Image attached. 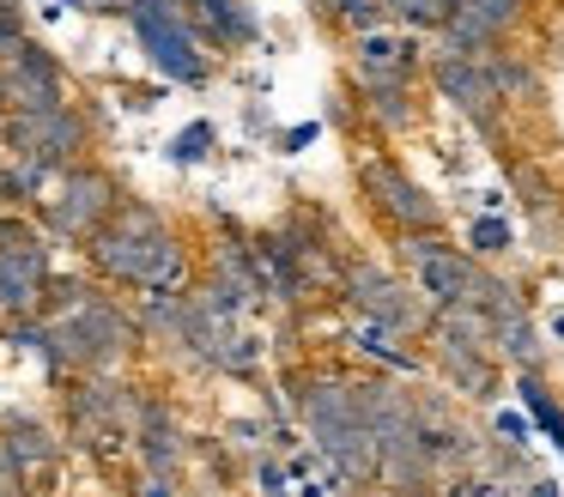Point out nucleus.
Listing matches in <instances>:
<instances>
[{
    "label": "nucleus",
    "mask_w": 564,
    "mask_h": 497,
    "mask_svg": "<svg viewBox=\"0 0 564 497\" xmlns=\"http://www.w3.org/2000/svg\"><path fill=\"white\" fill-rule=\"evenodd\" d=\"M0 436H7V449L25 461V473H50V467H62V455H67L62 431H50L43 419H31V412H13V407L0 412Z\"/></svg>",
    "instance_id": "17"
},
{
    "label": "nucleus",
    "mask_w": 564,
    "mask_h": 497,
    "mask_svg": "<svg viewBox=\"0 0 564 497\" xmlns=\"http://www.w3.org/2000/svg\"><path fill=\"white\" fill-rule=\"evenodd\" d=\"M316 19L334 24V31L352 43V36L382 31V24H389V0H316Z\"/></svg>",
    "instance_id": "21"
},
{
    "label": "nucleus",
    "mask_w": 564,
    "mask_h": 497,
    "mask_svg": "<svg viewBox=\"0 0 564 497\" xmlns=\"http://www.w3.org/2000/svg\"><path fill=\"white\" fill-rule=\"evenodd\" d=\"M462 249L474 255V261H503V255L516 249V225L503 213H479V218H467V237H462Z\"/></svg>",
    "instance_id": "22"
},
{
    "label": "nucleus",
    "mask_w": 564,
    "mask_h": 497,
    "mask_svg": "<svg viewBox=\"0 0 564 497\" xmlns=\"http://www.w3.org/2000/svg\"><path fill=\"white\" fill-rule=\"evenodd\" d=\"M425 85L455 109V116L474 121L491 145H503V116H510V109H503V97H498V85H491V73L479 55H437V48H431Z\"/></svg>",
    "instance_id": "11"
},
{
    "label": "nucleus",
    "mask_w": 564,
    "mask_h": 497,
    "mask_svg": "<svg viewBox=\"0 0 564 497\" xmlns=\"http://www.w3.org/2000/svg\"><path fill=\"white\" fill-rule=\"evenodd\" d=\"M67 400V431L91 449H110V443H134V419H140V388L122 382V376H67L62 388Z\"/></svg>",
    "instance_id": "10"
},
{
    "label": "nucleus",
    "mask_w": 564,
    "mask_h": 497,
    "mask_svg": "<svg viewBox=\"0 0 564 497\" xmlns=\"http://www.w3.org/2000/svg\"><path fill=\"white\" fill-rule=\"evenodd\" d=\"M50 334H55V352H62L67 376H122V364L147 346L134 303H122L116 291H104V279L79 310L55 315Z\"/></svg>",
    "instance_id": "2"
},
{
    "label": "nucleus",
    "mask_w": 564,
    "mask_h": 497,
    "mask_svg": "<svg viewBox=\"0 0 564 497\" xmlns=\"http://www.w3.org/2000/svg\"><path fill=\"white\" fill-rule=\"evenodd\" d=\"M86 267L104 285H128V291H195V279H200L188 237L164 218V206L134 201V194L86 242Z\"/></svg>",
    "instance_id": "1"
},
{
    "label": "nucleus",
    "mask_w": 564,
    "mask_h": 497,
    "mask_svg": "<svg viewBox=\"0 0 564 497\" xmlns=\"http://www.w3.org/2000/svg\"><path fill=\"white\" fill-rule=\"evenodd\" d=\"M213 145H219V128L200 116V121H188V128H176L171 140H164V158H171L176 170H195V164H207V158H213Z\"/></svg>",
    "instance_id": "23"
},
{
    "label": "nucleus",
    "mask_w": 564,
    "mask_h": 497,
    "mask_svg": "<svg viewBox=\"0 0 564 497\" xmlns=\"http://www.w3.org/2000/svg\"><path fill=\"white\" fill-rule=\"evenodd\" d=\"M195 36L213 48V55H243V48H261V12L256 0H183Z\"/></svg>",
    "instance_id": "16"
},
{
    "label": "nucleus",
    "mask_w": 564,
    "mask_h": 497,
    "mask_svg": "<svg viewBox=\"0 0 564 497\" xmlns=\"http://www.w3.org/2000/svg\"><path fill=\"white\" fill-rule=\"evenodd\" d=\"M128 31L164 85H183V91L213 85V48L195 36L183 0H128Z\"/></svg>",
    "instance_id": "4"
},
{
    "label": "nucleus",
    "mask_w": 564,
    "mask_h": 497,
    "mask_svg": "<svg viewBox=\"0 0 564 497\" xmlns=\"http://www.w3.org/2000/svg\"><path fill=\"white\" fill-rule=\"evenodd\" d=\"M310 140H322V121H297V128H285V133H280V152L292 158V152H304Z\"/></svg>",
    "instance_id": "28"
},
{
    "label": "nucleus",
    "mask_w": 564,
    "mask_h": 497,
    "mask_svg": "<svg viewBox=\"0 0 564 497\" xmlns=\"http://www.w3.org/2000/svg\"><path fill=\"white\" fill-rule=\"evenodd\" d=\"M134 497H176V479H171V473H140Z\"/></svg>",
    "instance_id": "30"
},
{
    "label": "nucleus",
    "mask_w": 564,
    "mask_h": 497,
    "mask_svg": "<svg viewBox=\"0 0 564 497\" xmlns=\"http://www.w3.org/2000/svg\"><path fill=\"white\" fill-rule=\"evenodd\" d=\"M437 497H443V491H437Z\"/></svg>",
    "instance_id": "36"
},
{
    "label": "nucleus",
    "mask_w": 564,
    "mask_h": 497,
    "mask_svg": "<svg viewBox=\"0 0 564 497\" xmlns=\"http://www.w3.org/2000/svg\"><path fill=\"white\" fill-rule=\"evenodd\" d=\"M352 176H358L365 206H370V213H377L389 230H449L443 201H437V194H431L394 152H358Z\"/></svg>",
    "instance_id": "8"
},
{
    "label": "nucleus",
    "mask_w": 564,
    "mask_h": 497,
    "mask_svg": "<svg viewBox=\"0 0 564 497\" xmlns=\"http://www.w3.org/2000/svg\"><path fill=\"white\" fill-rule=\"evenodd\" d=\"M55 279V242L19 206H0V315H37Z\"/></svg>",
    "instance_id": "7"
},
{
    "label": "nucleus",
    "mask_w": 564,
    "mask_h": 497,
    "mask_svg": "<svg viewBox=\"0 0 564 497\" xmlns=\"http://www.w3.org/2000/svg\"><path fill=\"white\" fill-rule=\"evenodd\" d=\"M0 140H7V152H13V158L50 164L55 176H62V170H74V164H86V158H91L98 128H91V116H86L79 104L7 109V121H0Z\"/></svg>",
    "instance_id": "9"
},
{
    "label": "nucleus",
    "mask_w": 564,
    "mask_h": 497,
    "mask_svg": "<svg viewBox=\"0 0 564 497\" xmlns=\"http://www.w3.org/2000/svg\"><path fill=\"white\" fill-rule=\"evenodd\" d=\"M86 12H98V19H128V0H86Z\"/></svg>",
    "instance_id": "32"
},
{
    "label": "nucleus",
    "mask_w": 564,
    "mask_h": 497,
    "mask_svg": "<svg viewBox=\"0 0 564 497\" xmlns=\"http://www.w3.org/2000/svg\"><path fill=\"white\" fill-rule=\"evenodd\" d=\"M159 97H164V79L159 85H122V104L128 109H159Z\"/></svg>",
    "instance_id": "29"
},
{
    "label": "nucleus",
    "mask_w": 564,
    "mask_h": 497,
    "mask_svg": "<svg viewBox=\"0 0 564 497\" xmlns=\"http://www.w3.org/2000/svg\"><path fill=\"white\" fill-rule=\"evenodd\" d=\"M491 431H498L503 449H528V436H534V419H528V412H516V407H498V412H491Z\"/></svg>",
    "instance_id": "26"
},
{
    "label": "nucleus",
    "mask_w": 564,
    "mask_h": 497,
    "mask_svg": "<svg viewBox=\"0 0 564 497\" xmlns=\"http://www.w3.org/2000/svg\"><path fill=\"white\" fill-rule=\"evenodd\" d=\"M55 104H74L67 97V67L50 43L25 36L0 61V109H55Z\"/></svg>",
    "instance_id": "14"
},
{
    "label": "nucleus",
    "mask_w": 564,
    "mask_h": 497,
    "mask_svg": "<svg viewBox=\"0 0 564 497\" xmlns=\"http://www.w3.org/2000/svg\"><path fill=\"white\" fill-rule=\"evenodd\" d=\"M528 12H534V0H455L449 24L431 36V48L437 55H486L498 43H516Z\"/></svg>",
    "instance_id": "13"
},
{
    "label": "nucleus",
    "mask_w": 564,
    "mask_h": 497,
    "mask_svg": "<svg viewBox=\"0 0 564 497\" xmlns=\"http://www.w3.org/2000/svg\"><path fill=\"white\" fill-rule=\"evenodd\" d=\"M346 339H352L358 358H370L377 370H389V376H419V370H425V352H406L401 334L382 327V322H365V315H358V327Z\"/></svg>",
    "instance_id": "20"
},
{
    "label": "nucleus",
    "mask_w": 564,
    "mask_h": 497,
    "mask_svg": "<svg viewBox=\"0 0 564 497\" xmlns=\"http://www.w3.org/2000/svg\"><path fill=\"white\" fill-rule=\"evenodd\" d=\"M25 485H31V473H25V461L7 449V436H0V497H25Z\"/></svg>",
    "instance_id": "27"
},
{
    "label": "nucleus",
    "mask_w": 564,
    "mask_h": 497,
    "mask_svg": "<svg viewBox=\"0 0 564 497\" xmlns=\"http://www.w3.org/2000/svg\"><path fill=\"white\" fill-rule=\"evenodd\" d=\"M243 128H249V133L268 128V104H249V109H243Z\"/></svg>",
    "instance_id": "33"
},
{
    "label": "nucleus",
    "mask_w": 564,
    "mask_h": 497,
    "mask_svg": "<svg viewBox=\"0 0 564 497\" xmlns=\"http://www.w3.org/2000/svg\"><path fill=\"white\" fill-rule=\"evenodd\" d=\"M449 0H389V24L394 31H413V36H437L449 24Z\"/></svg>",
    "instance_id": "24"
},
{
    "label": "nucleus",
    "mask_w": 564,
    "mask_h": 497,
    "mask_svg": "<svg viewBox=\"0 0 564 497\" xmlns=\"http://www.w3.org/2000/svg\"><path fill=\"white\" fill-rule=\"evenodd\" d=\"M425 61H431V36L413 31H365L346 43V67H352V85H419L425 79Z\"/></svg>",
    "instance_id": "12"
},
{
    "label": "nucleus",
    "mask_w": 564,
    "mask_h": 497,
    "mask_svg": "<svg viewBox=\"0 0 564 497\" xmlns=\"http://www.w3.org/2000/svg\"><path fill=\"white\" fill-rule=\"evenodd\" d=\"M352 109H358V97L334 91V97H328V128H352Z\"/></svg>",
    "instance_id": "31"
},
{
    "label": "nucleus",
    "mask_w": 564,
    "mask_h": 497,
    "mask_svg": "<svg viewBox=\"0 0 564 497\" xmlns=\"http://www.w3.org/2000/svg\"><path fill=\"white\" fill-rule=\"evenodd\" d=\"M394 267L419 285V298L431 310L449 303H486L491 267L474 261L462 242H449V230H394Z\"/></svg>",
    "instance_id": "3"
},
{
    "label": "nucleus",
    "mask_w": 564,
    "mask_h": 497,
    "mask_svg": "<svg viewBox=\"0 0 564 497\" xmlns=\"http://www.w3.org/2000/svg\"><path fill=\"white\" fill-rule=\"evenodd\" d=\"M546 334H552V339H564V315H552V327H546Z\"/></svg>",
    "instance_id": "34"
},
{
    "label": "nucleus",
    "mask_w": 564,
    "mask_h": 497,
    "mask_svg": "<svg viewBox=\"0 0 564 497\" xmlns=\"http://www.w3.org/2000/svg\"><path fill=\"white\" fill-rule=\"evenodd\" d=\"M188 431L183 419L171 412V400L147 395L140 400V419H134V455H140V473H171V479H183L188 467Z\"/></svg>",
    "instance_id": "15"
},
{
    "label": "nucleus",
    "mask_w": 564,
    "mask_h": 497,
    "mask_svg": "<svg viewBox=\"0 0 564 497\" xmlns=\"http://www.w3.org/2000/svg\"><path fill=\"white\" fill-rule=\"evenodd\" d=\"M352 91L370 128H382V133L419 128V85H352Z\"/></svg>",
    "instance_id": "19"
},
{
    "label": "nucleus",
    "mask_w": 564,
    "mask_h": 497,
    "mask_svg": "<svg viewBox=\"0 0 564 497\" xmlns=\"http://www.w3.org/2000/svg\"><path fill=\"white\" fill-rule=\"evenodd\" d=\"M486 73H491V85H498V97H503V109H516V104H534L546 85H540V67H534V55L528 48H516V43H498V48H486Z\"/></svg>",
    "instance_id": "18"
},
{
    "label": "nucleus",
    "mask_w": 564,
    "mask_h": 497,
    "mask_svg": "<svg viewBox=\"0 0 564 497\" xmlns=\"http://www.w3.org/2000/svg\"><path fill=\"white\" fill-rule=\"evenodd\" d=\"M249 473H256V491L261 497H292V473H285V461L273 455V449H268V455H256V467H249Z\"/></svg>",
    "instance_id": "25"
},
{
    "label": "nucleus",
    "mask_w": 564,
    "mask_h": 497,
    "mask_svg": "<svg viewBox=\"0 0 564 497\" xmlns=\"http://www.w3.org/2000/svg\"><path fill=\"white\" fill-rule=\"evenodd\" d=\"M334 291H340V303L352 315L394 327L401 339H419V334H425V322H431V303L419 298V285L394 261H377V255H346Z\"/></svg>",
    "instance_id": "6"
},
{
    "label": "nucleus",
    "mask_w": 564,
    "mask_h": 497,
    "mask_svg": "<svg viewBox=\"0 0 564 497\" xmlns=\"http://www.w3.org/2000/svg\"><path fill=\"white\" fill-rule=\"evenodd\" d=\"M122 201L128 194H122V182H116V170H104L98 158H86V164L62 170V176L50 182V194L37 201V225L50 230V242H74V249H86V242L116 218Z\"/></svg>",
    "instance_id": "5"
},
{
    "label": "nucleus",
    "mask_w": 564,
    "mask_h": 497,
    "mask_svg": "<svg viewBox=\"0 0 564 497\" xmlns=\"http://www.w3.org/2000/svg\"><path fill=\"white\" fill-rule=\"evenodd\" d=\"M55 7H67V12H86V0H55Z\"/></svg>",
    "instance_id": "35"
}]
</instances>
